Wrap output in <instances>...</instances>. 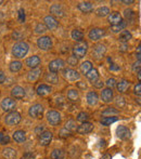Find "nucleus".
Segmentation results:
<instances>
[{"label":"nucleus","instance_id":"7ed1b4c3","mask_svg":"<svg viewBox=\"0 0 141 159\" xmlns=\"http://www.w3.org/2000/svg\"><path fill=\"white\" fill-rule=\"evenodd\" d=\"M21 119H22L21 114L13 111H10V113L7 115L6 124L8 125V126H16V125L20 124Z\"/></svg>","mask_w":141,"mask_h":159},{"label":"nucleus","instance_id":"473e14b6","mask_svg":"<svg viewBox=\"0 0 141 159\" xmlns=\"http://www.w3.org/2000/svg\"><path fill=\"white\" fill-rule=\"evenodd\" d=\"M91 68H92V64H91V62H89V61L84 62V63L80 65V71H82L84 75H86Z\"/></svg>","mask_w":141,"mask_h":159},{"label":"nucleus","instance_id":"603ef678","mask_svg":"<svg viewBox=\"0 0 141 159\" xmlns=\"http://www.w3.org/2000/svg\"><path fill=\"white\" fill-rule=\"evenodd\" d=\"M128 46H127V43H123L122 46L120 47V50L122 51V52H126V51H128Z\"/></svg>","mask_w":141,"mask_h":159},{"label":"nucleus","instance_id":"6e6d98bb","mask_svg":"<svg viewBox=\"0 0 141 159\" xmlns=\"http://www.w3.org/2000/svg\"><path fill=\"white\" fill-rule=\"evenodd\" d=\"M4 80H6V75L2 70H0V84H3Z\"/></svg>","mask_w":141,"mask_h":159},{"label":"nucleus","instance_id":"de8ad7c7","mask_svg":"<svg viewBox=\"0 0 141 159\" xmlns=\"http://www.w3.org/2000/svg\"><path fill=\"white\" fill-rule=\"evenodd\" d=\"M70 134H71V132L68 131V130H66L65 128L60 131V136H61V138H68V136H70Z\"/></svg>","mask_w":141,"mask_h":159},{"label":"nucleus","instance_id":"dca6fc26","mask_svg":"<svg viewBox=\"0 0 141 159\" xmlns=\"http://www.w3.org/2000/svg\"><path fill=\"white\" fill-rule=\"evenodd\" d=\"M122 15L120 14L118 12H112L109 14V23L111 24L112 26L114 25H117V24H120V22H122Z\"/></svg>","mask_w":141,"mask_h":159},{"label":"nucleus","instance_id":"c85d7f7f","mask_svg":"<svg viewBox=\"0 0 141 159\" xmlns=\"http://www.w3.org/2000/svg\"><path fill=\"white\" fill-rule=\"evenodd\" d=\"M131 38H133V35L130 34V32H128V30H123V32L120 33L118 39H120V41H122L123 43H126V42H128Z\"/></svg>","mask_w":141,"mask_h":159},{"label":"nucleus","instance_id":"412c9836","mask_svg":"<svg viewBox=\"0 0 141 159\" xmlns=\"http://www.w3.org/2000/svg\"><path fill=\"white\" fill-rule=\"evenodd\" d=\"M101 98L104 103L111 102L112 98H113V91H112V89H109V88L103 89L101 92Z\"/></svg>","mask_w":141,"mask_h":159},{"label":"nucleus","instance_id":"ea45409f","mask_svg":"<svg viewBox=\"0 0 141 159\" xmlns=\"http://www.w3.org/2000/svg\"><path fill=\"white\" fill-rule=\"evenodd\" d=\"M89 119V115L85 111H82V113L78 114L77 116V120L80 122H87V120Z\"/></svg>","mask_w":141,"mask_h":159},{"label":"nucleus","instance_id":"4d7b16f0","mask_svg":"<svg viewBox=\"0 0 141 159\" xmlns=\"http://www.w3.org/2000/svg\"><path fill=\"white\" fill-rule=\"evenodd\" d=\"M9 142H10V138H9V135H6V134H4L3 141H2L1 144H2V145H6V144H8Z\"/></svg>","mask_w":141,"mask_h":159},{"label":"nucleus","instance_id":"f8f14e48","mask_svg":"<svg viewBox=\"0 0 141 159\" xmlns=\"http://www.w3.org/2000/svg\"><path fill=\"white\" fill-rule=\"evenodd\" d=\"M88 36L92 41H98V40L101 39L104 36V30H102V28H92V30L89 32Z\"/></svg>","mask_w":141,"mask_h":159},{"label":"nucleus","instance_id":"58836bf2","mask_svg":"<svg viewBox=\"0 0 141 159\" xmlns=\"http://www.w3.org/2000/svg\"><path fill=\"white\" fill-rule=\"evenodd\" d=\"M76 126H77V125H76V122L74 121V120H68L65 125V129L68 130L70 132H73V131H75V130H77V127Z\"/></svg>","mask_w":141,"mask_h":159},{"label":"nucleus","instance_id":"bf43d9fd","mask_svg":"<svg viewBox=\"0 0 141 159\" xmlns=\"http://www.w3.org/2000/svg\"><path fill=\"white\" fill-rule=\"evenodd\" d=\"M77 86L78 87H79V88H82V89H86V84H85V82H82V81H80V82H77Z\"/></svg>","mask_w":141,"mask_h":159},{"label":"nucleus","instance_id":"49530a36","mask_svg":"<svg viewBox=\"0 0 141 159\" xmlns=\"http://www.w3.org/2000/svg\"><path fill=\"white\" fill-rule=\"evenodd\" d=\"M106 86L109 87V89H112L114 86H116V81L114 78H110V79H107L106 81Z\"/></svg>","mask_w":141,"mask_h":159},{"label":"nucleus","instance_id":"f03ea898","mask_svg":"<svg viewBox=\"0 0 141 159\" xmlns=\"http://www.w3.org/2000/svg\"><path fill=\"white\" fill-rule=\"evenodd\" d=\"M87 51H88V43L86 41H80L76 44L73 48V53L74 57L76 59H82L86 55Z\"/></svg>","mask_w":141,"mask_h":159},{"label":"nucleus","instance_id":"f257e3e1","mask_svg":"<svg viewBox=\"0 0 141 159\" xmlns=\"http://www.w3.org/2000/svg\"><path fill=\"white\" fill-rule=\"evenodd\" d=\"M28 49H30V46H28L26 42H17L13 46L12 48V54L14 55L16 59H22L24 57L28 52Z\"/></svg>","mask_w":141,"mask_h":159},{"label":"nucleus","instance_id":"a19ab883","mask_svg":"<svg viewBox=\"0 0 141 159\" xmlns=\"http://www.w3.org/2000/svg\"><path fill=\"white\" fill-rule=\"evenodd\" d=\"M46 32H47L46 26H45L44 24H41V23L37 24V26L35 27V33L36 34H45Z\"/></svg>","mask_w":141,"mask_h":159},{"label":"nucleus","instance_id":"20e7f679","mask_svg":"<svg viewBox=\"0 0 141 159\" xmlns=\"http://www.w3.org/2000/svg\"><path fill=\"white\" fill-rule=\"evenodd\" d=\"M44 106L41 104H35L33 105L32 107L28 111V114L32 118H35V119H40L42 118V115H44Z\"/></svg>","mask_w":141,"mask_h":159},{"label":"nucleus","instance_id":"b1692460","mask_svg":"<svg viewBox=\"0 0 141 159\" xmlns=\"http://www.w3.org/2000/svg\"><path fill=\"white\" fill-rule=\"evenodd\" d=\"M129 86H130V84H129L128 80L123 79V80H120L117 84H116V88H117V91L120 93H124V92H126V91L128 90Z\"/></svg>","mask_w":141,"mask_h":159},{"label":"nucleus","instance_id":"c9c22d12","mask_svg":"<svg viewBox=\"0 0 141 159\" xmlns=\"http://www.w3.org/2000/svg\"><path fill=\"white\" fill-rule=\"evenodd\" d=\"M126 25H127V23L125 21H122L120 24H117V25H114V26H112L111 27V30L113 33H118V32H120V30H124V28L126 27Z\"/></svg>","mask_w":141,"mask_h":159},{"label":"nucleus","instance_id":"7c9ffc66","mask_svg":"<svg viewBox=\"0 0 141 159\" xmlns=\"http://www.w3.org/2000/svg\"><path fill=\"white\" fill-rule=\"evenodd\" d=\"M72 38H73L75 41H82V38H84V34H82V32H80L79 30H74L73 32H72Z\"/></svg>","mask_w":141,"mask_h":159},{"label":"nucleus","instance_id":"a18cd8bd","mask_svg":"<svg viewBox=\"0 0 141 159\" xmlns=\"http://www.w3.org/2000/svg\"><path fill=\"white\" fill-rule=\"evenodd\" d=\"M19 21L21 22V23H23V22L25 21V12H24L23 9H20L19 10Z\"/></svg>","mask_w":141,"mask_h":159},{"label":"nucleus","instance_id":"e433bc0d","mask_svg":"<svg viewBox=\"0 0 141 159\" xmlns=\"http://www.w3.org/2000/svg\"><path fill=\"white\" fill-rule=\"evenodd\" d=\"M117 120H118L117 117H113V116H111V117L103 118V119L101 120V124L103 125V126H110V125H112L113 122H116Z\"/></svg>","mask_w":141,"mask_h":159},{"label":"nucleus","instance_id":"4c0bfd02","mask_svg":"<svg viewBox=\"0 0 141 159\" xmlns=\"http://www.w3.org/2000/svg\"><path fill=\"white\" fill-rule=\"evenodd\" d=\"M78 98H79V95H78V92L76 90H74V89H72L68 92V98L72 102H76V101L78 100Z\"/></svg>","mask_w":141,"mask_h":159},{"label":"nucleus","instance_id":"cd10ccee","mask_svg":"<svg viewBox=\"0 0 141 159\" xmlns=\"http://www.w3.org/2000/svg\"><path fill=\"white\" fill-rule=\"evenodd\" d=\"M86 77L88 80L93 82V81H96V80H98V78H99V71L96 68H91L90 70L86 74Z\"/></svg>","mask_w":141,"mask_h":159},{"label":"nucleus","instance_id":"393cba45","mask_svg":"<svg viewBox=\"0 0 141 159\" xmlns=\"http://www.w3.org/2000/svg\"><path fill=\"white\" fill-rule=\"evenodd\" d=\"M98 100H99V96H98L97 92H95V91L88 92V94H87V102H88L89 105H91V106L96 105L98 103Z\"/></svg>","mask_w":141,"mask_h":159},{"label":"nucleus","instance_id":"1a4fd4ad","mask_svg":"<svg viewBox=\"0 0 141 159\" xmlns=\"http://www.w3.org/2000/svg\"><path fill=\"white\" fill-rule=\"evenodd\" d=\"M44 22H45L44 25L46 26L47 30H57L58 26H59V22H58L57 19H55L54 16H52V15H47V16H45Z\"/></svg>","mask_w":141,"mask_h":159},{"label":"nucleus","instance_id":"864d4df0","mask_svg":"<svg viewBox=\"0 0 141 159\" xmlns=\"http://www.w3.org/2000/svg\"><path fill=\"white\" fill-rule=\"evenodd\" d=\"M12 37L14 38L15 40H20L22 38V35L20 33H17V32H14V33L12 34Z\"/></svg>","mask_w":141,"mask_h":159},{"label":"nucleus","instance_id":"680f3d73","mask_svg":"<svg viewBox=\"0 0 141 159\" xmlns=\"http://www.w3.org/2000/svg\"><path fill=\"white\" fill-rule=\"evenodd\" d=\"M123 3H125V4H131V3H134V0H123Z\"/></svg>","mask_w":141,"mask_h":159},{"label":"nucleus","instance_id":"338daca9","mask_svg":"<svg viewBox=\"0 0 141 159\" xmlns=\"http://www.w3.org/2000/svg\"><path fill=\"white\" fill-rule=\"evenodd\" d=\"M22 159H25V158H22Z\"/></svg>","mask_w":141,"mask_h":159},{"label":"nucleus","instance_id":"3c124183","mask_svg":"<svg viewBox=\"0 0 141 159\" xmlns=\"http://www.w3.org/2000/svg\"><path fill=\"white\" fill-rule=\"evenodd\" d=\"M135 94H137V95L141 94V84H137L135 86Z\"/></svg>","mask_w":141,"mask_h":159},{"label":"nucleus","instance_id":"69168bd1","mask_svg":"<svg viewBox=\"0 0 141 159\" xmlns=\"http://www.w3.org/2000/svg\"><path fill=\"white\" fill-rule=\"evenodd\" d=\"M2 2H3V1H2V0H0V4H1V3H2Z\"/></svg>","mask_w":141,"mask_h":159},{"label":"nucleus","instance_id":"2eb2a0df","mask_svg":"<svg viewBox=\"0 0 141 159\" xmlns=\"http://www.w3.org/2000/svg\"><path fill=\"white\" fill-rule=\"evenodd\" d=\"M93 129V125L90 122H82L80 126L77 127V132L79 134H87L90 133Z\"/></svg>","mask_w":141,"mask_h":159},{"label":"nucleus","instance_id":"4be33fe9","mask_svg":"<svg viewBox=\"0 0 141 159\" xmlns=\"http://www.w3.org/2000/svg\"><path fill=\"white\" fill-rule=\"evenodd\" d=\"M13 140L16 143H24L26 140V133L22 130H19V131H15L13 133Z\"/></svg>","mask_w":141,"mask_h":159},{"label":"nucleus","instance_id":"6ab92c4d","mask_svg":"<svg viewBox=\"0 0 141 159\" xmlns=\"http://www.w3.org/2000/svg\"><path fill=\"white\" fill-rule=\"evenodd\" d=\"M37 94L39 96H47L49 95L51 93V87L48 86V84H40V86H38L37 88Z\"/></svg>","mask_w":141,"mask_h":159},{"label":"nucleus","instance_id":"5fc2aeb1","mask_svg":"<svg viewBox=\"0 0 141 159\" xmlns=\"http://www.w3.org/2000/svg\"><path fill=\"white\" fill-rule=\"evenodd\" d=\"M42 131H44V126H38V127L35 129L36 134H41V132H42Z\"/></svg>","mask_w":141,"mask_h":159},{"label":"nucleus","instance_id":"ddd939ff","mask_svg":"<svg viewBox=\"0 0 141 159\" xmlns=\"http://www.w3.org/2000/svg\"><path fill=\"white\" fill-rule=\"evenodd\" d=\"M106 52V49L103 44H97V46L93 48V51H92V55L96 57V59H102L104 57Z\"/></svg>","mask_w":141,"mask_h":159},{"label":"nucleus","instance_id":"a878e982","mask_svg":"<svg viewBox=\"0 0 141 159\" xmlns=\"http://www.w3.org/2000/svg\"><path fill=\"white\" fill-rule=\"evenodd\" d=\"M2 155L6 159H15L16 158V151L11 147H8V148H4L2 151Z\"/></svg>","mask_w":141,"mask_h":159},{"label":"nucleus","instance_id":"c756f323","mask_svg":"<svg viewBox=\"0 0 141 159\" xmlns=\"http://www.w3.org/2000/svg\"><path fill=\"white\" fill-rule=\"evenodd\" d=\"M96 14L99 17H104L110 14V9L107 8V7H101V8L96 10Z\"/></svg>","mask_w":141,"mask_h":159},{"label":"nucleus","instance_id":"0e129e2a","mask_svg":"<svg viewBox=\"0 0 141 159\" xmlns=\"http://www.w3.org/2000/svg\"><path fill=\"white\" fill-rule=\"evenodd\" d=\"M3 138H4V134L3 133H1L0 132V144L2 143V141H3Z\"/></svg>","mask_w":141,"mask_h":159},{"label":"nucleus","instance_id":"2f4dec72","mask_svg":"<svg viewBox=\"0 0 141 159\" xmlns=\"http://www.w3.org/2000/svg\"><path fill=\"white\" fill-rule=\"evenodd\" d=\"M46 80L48 82L52 84H57L59 82V77H58L57 74H53V73H49L48 75L46 76Z\"/></svg>","mask_w":141,"mask_h":159},{"label":"nucleus","instance_id":"39448f33","mask_svg":"<svg viewBox=\"0 0 141 159\" xmlns=\"http://www.w3.org/2000/svg\"><path fill=\"white\" fill-rule=\"evenodd\" d=\"M64 67H65V62H64L62 59L53 60V61H51L50 63H49V70L53 74L64 69Z\"/></svg>","mask_w":141,"mask_h":159},{"label":"nucleus","instance_id":"bb28decb","mask_svg":"<svg viewBox=\"0 0 141 159\" xmlns=\"http://www.w3.org/2000/svg\"><path fill=\"white\" fill-rule=\"evenodd\" d=\"M40 74H41V69H39V68L33 69V70H31L27 75L28 80H30V81H36V80L39 78Z\"/></svg>","mask_w":141,"mask_h":159},{"label":"nucleus","instance_id":"f704fd0d","mask_svg":"<svg viewBox=\"0 0 141 159\" xmlns=\"http://www.w3.org/2000/svg\"><path fill=\"white\" fill-rule=\"evenodd\" d=\"M22 64L20 61H13L10 63V70L12 71V73H16V71H19L20 69L22 68Z\"/></svg>","mask_w":141,"mask_h":159},{"label":"nucleus","instance_id":"423d86ee","mask_svg":"<svg viewBox=\"0 0 141 159\" xmlns=\"http://www.w3.org/2000/svg\"><path fill=\"white\" fill-rule=\"evenodd\" d=\"M37 44L40 50H49V49L52 48V39L48 36H44V37H40L37 40Z\"/></svg>","mask_w":141,"mask_h":159},{"label":"nucleus","instance_id":"6e6552de","mask_svg":"<svg viewBox=\"0 0 141 159\" xmlns=\"http://www.w3.org/2000/svg\"><path fill=\"white\" fill-rule=\"evenodd\" d=\"M63 77H64V79L68 80V81H76V80L79 79L80 75L77 70H75V69L66 68L63 70Z\"/></svg>","mask_w":141,"mask_h":159},{"label":"nucleus","instance_id":"0eeeda50","mask_svg":"<svg viewBox=\"0 0 141 159\" xmlns=\"http://www.w3.org/2000/svg\"><path fill=\"white\" fill-rule=\"evenodd\" d=\"M47 120L51 126H58L61 122V115L55 111H50L47 114Z\"/></svg>","mask_w":141,"mask_h":159},{"label":"nucleus","instance_id":"f3484780","mask_svg":"<svg viewBox=\"0 0 141 159\" xmlns=\"http://www.w3.org/2000/svg\"><path fill=\"white\" fill-rule=\"evenodd\" d=\"M40 62H41V60H40L39 57H37V55H33V57H28V59L26 60V65H27L28 67H31V68L35 69L40 65Z\"/></svg>","mask_w":141,"mask_h":159},{"label":"nucleus","instance_id":"72a5a7b5","mask_svg":"<svg viewBox=\"0 0 141 159\" xmlns=\"http://www.w3.org/2000/svg\"><path fill=\"white\" fill-rule=\"evenodd\" d=\"M64 152L62 149H54V151L51 153V159H64Z\"/></svg>","mask_w":141,"mask_h":159},{"label":"nucleus","instance_id":"8fccbe9b","mask_svg":"<svg viewBox=\"0 0 141 159\" xmlns=\"http://www.w3.org/2000/svg\"><path fill=\"white\" fill-rule=\"evenodd\" d=\"M92 84L96 87V88H98V89H101L102 87H103V82H102L101 80H96V81L92 82Z\"/></svg>","mask_w":141,"mask_h":159},{"label":"nucleus","instance_id":"4468645a","mask_svg":"<svg viewBox=\"0 0 141 159\" xmlns=\"http://www.w3.org/2000/svg\"><path fill=\"white\" fill-rule=\"evenodd\" d=\"M116 133L117 136L122 140H127V139L130 138V131H129L128 128H126L125 126H120L116 130Z\"/></svg>","mask_w":141,"mask_h":159},{"label":"nucleus","instance_id":"9d476101","mask_svg":"<svg viewBox=\"0 0 141 159\" xmlns=\"http://www.w3.org/2000/svg\"><path fill=\"white\" fill-rule=\"evenodd\" d=\"M15 106H16L15 101L10 98H3L1 102V108L3 109L4 111H9V113H10V111H13V109L15 108Z\"/></svg>","mask_w":141,"mask_h":159},{"label":"nucleus","instance_id":"9b49d317","mask_svg":"<svg viewBox=\"0 0 141 159\" xmlns=\"http://www.w3.org/2000/svg\"><path fill=\"white\" fill-rule=\"evenodd\" d=\"M52 138H53L52 132L44 131L39 136V144L41 145V146H47V145H49L51 143Z\"/></svg>","mask_w":141,"mask_h":159},{"label":"nucleus","instance_id":"5701e85b","mask_svg":"<svg viewBox=\"0 0 141 159\" xmlns=\"http://www.w3.org/2000/svg\"><path fill=\"white\" fill-rule=\"evenodd\" d=\"M50 12L52 13L53 15H57V16H60V17L64 15V10L61 4H52L50 8Z\"/></svg>","mask_w":141,"mask_h":159},{"label":"nucleus","instance_id":"052dcab7","mask_svg":"<svg viewBox=\"0 0 141 159\" xmlns=\"http://www.w3.org/2000/svg\"><path fill=\"white\" fill-rule=\"evenodd\" d=\"M134 65H135V66H134V70H136L137 68H138V69H140V61H137Z\"/></svg>","mask_w":141,"mask_h":159},{"label":"nucleus","instance_id":"37998d69","mask_svg":"<svg viewBox=\"0 0 141 159\" xmlns=\"http://www.w3.org/2000/svg\"><path fill=\"white\" fill-rule=\"evenodd\" d=\"M112 114H113V115H117V114H118V111H117V109L112 108V107H107L106 111H102V115H103V116L112 115Z\"/></svg>","mask_w":141,"mask_h":159},{"label":"nucleus","instance_id":"09e8293b","mask_svg":"<svg viewBox=\"0 0 141 159\" xmlns=\"http://www.w3.org/2000/svg\"><path fill=\"white\" fill-rule=\"evenodd\" d=\"M124 15L126 19H130L134 16V11L133 10H125L124 11Z\"/></svg>","mask_w":141,"mask_h":159},{"label":"nucleus","instance_id":"a211bd4d","mask_svg":"<svg viewBox=\"0 0 141 159\" xmlns=\"http://www.w3.org/2000/svg\"><path fill=\"white\" fill-rule=\"evenodd\" d=\"M11 94H12V96L14 98L21 100V98H23L24 96H25V90H24L22 87L16 86V87H14V88L12 89V91H11Z\"/></svg>","mask_w":141,"mask_h":159},{"label":"nucleus","instance_id":"13d9d810","mask_svg":"<svg viewBox=\"0 0 141 159\" xmlns=\"http://www.w3.org/2000/svg\"><path fill=\"white\" fill-rule=\"evenodd\" d=\"M110 69H111V70H118L120 66H117L116 64H112L111 66H110Z\"/></svg>","mask_w":141,"mask_h":159},{"label":"nucleus","instance_id":"79ce46f5","mask_svg":"<svg viewBox=\"0 0 141 159\" xmlns=\"http://www.w3.org/2000/svg\"><path fill=\"white\" fill-rule=\"evenodd\" d=\"M115 104H116V106L120 107V108H123V107H125V105H126L125 98H123V96H118V98H116Z\"/></svg>","mask_w":141,"mask_h":159},{"label":"nucleus","instance_id":"c03bdc74","mask_svg":"<svg viewBox=\"0 0 141 159\" xmlns=\"http://www.w3.org/2000/svg\"><path fill=\"white\" fill-rule=\"evenodd\" d=\"M68 65H71V66H76L78 63V59H76L74 55H72V57H70L68 59Z\"/></svg>","mask_w":141,"mask_h":159},{"label":"nucleus","instance_id":"aec40b11","mask_svg":"<svg viewBox=\"0 0 141 159\" xmlns=\"http://www.w3.org/2000/svg\"><path fill=\"white\" fill-rule=\"evenodd\" d=\"M78 9H79L82 13H90L93 11V6L91 2L85 1V2H80V3L78 4Z\"/></svg>","mask_w":141,"mask_h":159},{"label":"nucleus","instance_id":"e2e57ef3","mask_svg":"<svg viewBox=\"0 0 141 159\" xmlns=\"http://www.w3.org/2000/svg\"><path fill=\"white\" fill-rule=\"evenodd\" d=\"M100 159H112L111 155H109V154H106V155H103Z\"/></svg>","mask_w":141,"mask_h":159}]
</instances>
